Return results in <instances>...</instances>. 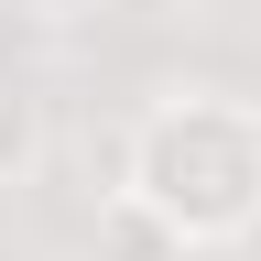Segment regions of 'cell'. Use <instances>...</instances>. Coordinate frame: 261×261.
<instances>
[{
  "label": "cell",
  "mask_w": 261,
  "mask_h": 261,
  "mask_svg": "<svg viewBox=\"0 0 261 261\" xmlns=\"http://www.w3.org/2000/svg\"><path fill=\"white\" fill-rule=\"evenodd\" d=\"M120 196L152 207L185 250L261 240V98L250 87H152L120 130Z\"/></svg>",
  "instance_id": "6da1fadb"
},
{
  "label": "cell",
  "mask_w": 261,
  "mask_h": 261,
  "mask_svg": "<svg viewBox=\"0 0 261 261\" xmlns=\"http://www.w3.org/2000/svg\"><path fill=\"white\" fill-rule=\"evenodd\" d=\"M44 152H55L44 98H33V87H0V196H22L33 174H44Z\"/></svg>",
  "instance_id": "7a4b0ae2"
},
{
  "label": "cell",
  "mask_w": 261,
  "mask_h": 261,
  "mask_svg": "<svg viewBox=\"0 0 261 261\" xmlns=\"http://www.w3.org/2000/svg\"><path fill=\"white\" fill-rule=\"evenodd\" d=\"M22 11H33V22H55V33H76V22L109 11V0H22Z\"/></svg>",
  "instance_id": "3957f363"
}]
</instances>
